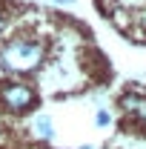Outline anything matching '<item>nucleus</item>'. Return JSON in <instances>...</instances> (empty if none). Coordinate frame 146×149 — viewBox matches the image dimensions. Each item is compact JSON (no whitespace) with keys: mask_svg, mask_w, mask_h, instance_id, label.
Listing matches in <instances>:
<instances>
[{"mask_svg":"<svg viewBox=\"0 0 146 149\" xmlns=\"http://www.w3.org/2000/svg\"><path fill=\"white\" fill-rule=\"evenodd\" d=\"M43 57V46L40 43H29V40H12L9 46L0 49V66L12 69V72H29L35 69Z\"/></svg>","mask_w":146,"mask_h":149,"instance_id":"obj_1","label":"nucleus"},{"mask_svg":"<svg viewBox=\"0 0 146 149\" xmlns=\"http://www.w3.org/2000/svg\"><path fill=\"white\" fill-rule=\"evenodd\" d=\"M0 100H3L9 109L23 112V109H29V106L35 103V92H32L26 83H9V86H3V92H0Z\"/></svg>","mask_w":146,"mask_h":149,"instance_id":"obj_2","label":"nucleus"},{"mask_svg":"<svg viewBox=\"0 0 146 149\" xmlns=\"http://www.w3.org/2000/svg\"><path fill=\"white\" fill-rule=\"evenodd\" d=\"M123 109L135 112V115H140V118H146V100L143 97H138V95H126L123 97Z\"/></svg>","mask_w":146,"mask_h":149,"instance_id":"obj_3","label":"nucleus"},{"mask_svg":"<svg viewBox=\"0 0 146 149\" xmlns=\"http://www.w3.org/2000/svg\"><path fill=\"white\" fill-rule=\"evenodd\" d=\"M35 126H37V135L43 138V141H52V120H49V115H37V120H35Z\"/></svg>","mask_w":146,"mask_h":149,"instance_id":"obj_4","label":"nucleus"},{"mask_svg":"<svg viewBox=\"0 0 146 149\" xmlns=\"http://www.w3.org/2000/svg\"><path fill=\"white\" fill-rule=\"evenodd\" d=\"M106 123H109V112L100 109V112H97V126H106Z\"/></svg>","mask_w":146,"mask_h":149,"instance_id":"obj_5","label":"nucleus"},{"mask_svg":"<svg viewBox=\"0 0 146 149\" xmlns=\"http://www.w3.org/2000/svg\"><path fill=\"white\" fill-rule=\"evenodd\" d=\"M55 3H63V6H72L74 0H55Z\"/></svg>","mask_w":146,"mask_h":149,"instance_id":"obj_6","label":"nucleus"},{"mask_svg":"<svg viewBox=\"0 0 146 149\" xmlns=\"http://www.w3.org/2000/svg\"><path fill=\"white\" fill-rule=\"evenodd\" d=\"M0 26H3V12H0Z\"/></svg>","mask_w":146,"mask_h":149,"instance_id":"obj_7","label":"nucleus"}]
</instances>
